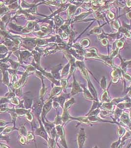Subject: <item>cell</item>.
<instances>
[{
	"label": "cell",
	"mask_w": 131,
	"mask_h": 148,
	"mask_svg": "<svg viewBox=\"0 0 131 148\" xmlns=\"http://www.w3.org/2000/svg\"><path fill=\"white\" fill-rule=\"evenodd\" d=\"M37 119L39 123L40 126L39 128L36 129L34 132V133L35 135L40 136L48 142L50 138L48 133H47V131L46 130L44 125H43V123L41 119Z\"/></svg>",
	"instance_id": "6da1fadb"
},
{
	"label": "cell",
	"mask_w": 131,
	"mask_h": 148,
	"mask_svg": "<svg viewBox=\"0 0 131 148\" xmlns=\"http://www.w3.org/2000/svg\"><path fill=\"white\" fill-rule=\"evenodd\" d=\"M56 128L58 137L60 139V143L64 148H68L65 138V133L64 128V125H56Z\"/></svg>",
	"instance_id": "7a4b0ae2"
},
{
	"label": "cell",
	"mask_w": 131,
	"mask_h": 148,
	"mask_svg": "<svg viewBox=\"0 0 131 148\" xmlns=\"http://www.w3.org/2000/svg\"><path fill=\"white\" fill-rule=\"evenodd\" d=\"M53 100L52 99H50L48 102H46L43 105L42 111V114L41 115V119L42 123L45 121V119H46V115L51 110L52 105H53Z\"/></svg>",
	"instance_id": "3957f363"
},
{
	"label": "cell",
	"mask_w": 131,
	"mask_h": 148,
	"mask_svg": "<svg viewBox=\"0 0 131 148\" xmlns=\"http://www.w3.org/2000/svg\"><path fill=\"white\" fill-rule=\"evenodd\" d=\"M86 138L84 128H81L77 136V142L79 148H82Z\"/></svg>",
	"instance_id": "277c9868"
},
{
	"label": "cell",
	"mask_w": 131,
	"mask_h": 148,
	"mask_svg": "<svg viewBox=\"0 0 131 148\" xmlns=\"http://www.w3.org/2000/svg\"><path fill=\"white\" fill-rule=\"evenodd\" d=\"M69 97V94H62L61 95L56 97L54 98V101H56L58 103L62 108L64 109V103H65V100Z\"/></svg>",
	"instance_id": "5b68a950"
},
{
	"label": "cell",
	"mask_w": 131,
	"mask_h": 148,
	"mask_svg": "<svg viewBox=\"0 0 131 148\" xmlns=\"http://www.w3.org/2000/svg\"><path fill=\"white\" fill-rule=\"evenodd\" d=\"M71 120H75L77 121H78L80 123L86 124V125H91V123L90 122V120H88L87 117H78V118H75L71 117H70Z\"/></svg>",
	"instance_id": "8992f818"
},
{
	"label": "cell",
	"mask_w": 131,
	"mask_h": 148,
	"mask_svg": "<svg viewBox=\"0 0 131 148\" xmlns=\"http://www.w3.org/2000/svg\"><path fill=\"white\" fill-rule=\"evenodd\" d=\"M80 92H82V90L81 88L79 86V84L78 83V82L76 81L75 80H74V82H73V87L71 94L72 95H74Z\"/></svg>",
	"instance_id": "52a82bcc"
},
{
	"label": "cell",
	"mask_w": 131,
	"mask_h": 148,
	"mask_svg": "<svg viewBox=\"0 0 131 148\" xmlns=\"http://www.w3.org/2000/svg\"><path fill=\"white\" fill-rule=\"evenodd\" d=\"M122 72L121 71V69H120V68H117L112 72L111 75L113 78H121L122 76Z\"/></svg>",
	"instance_id": "ba28073f"
},
{
	"label": "cell",
	"mask_w": 131,
	"mask_h": 148,
	"mask_svg": "<svg viewBox=\"0 0 131 148\" xmlns=\"http://www.w3.org/2000/svg\"><path fill=\"white\" fill-rule=\"evenodd\" d=\"M25 117L26 119V120H27L28 122H29L31 124V126H32V128H33V126H34V117L33 115L31 114L30 112V109L29 110L28 112L27 113V114L26 115Z\"/></svg>",
	"instance_id": "9c48e42d"
},
{
	"label": "cell",
	"mask_w": 131,
	"mask_h": 148,
	"mask_svg": "<svg viewBox=\"0 0 131 148\" xmlns=\"http://www.w3.org/2000/svg\"><path fill=\"white\" fill-rule=\"evenodd\" d=\"M71 115L69 114L68 111H65L64 110L63 114L61 115V118L63 121V125L65 124L67 121L70 120Z\"/></svg>",
	"instance_id": "30bf717a"
},
{
	"label": "cell",
	"mask_w": 131,
	"mask_h": 148,
	"mask_svg": "<svg viewBox=\"0 0 131 148\" xmlns=\"http://www.w3.org/2000/svg\"><path fill=\"white\" fill-rule=\"evenodd\" d=\"M113 105L111 102L109 103H104L102 104V106H101V108L109 111H112L113 109Z\"/></svg>",
	"instance_id": "8fae6325"
},
{
	"label": "cell",
	"mask_w": 131,
	"mask_h": 148,
	"mask_svg": "<svg viewBox=\"0 0 131 148\" xmlns=\"http://www.w3.org/2000/svg\"><path fill=\"white\" fill-rule=\"evenodd\" d=\"M18 128H16V127H7L4 128V130L1 133V134H3L4 135H7L9 134H10L12 131L15 130H18Z\"/></svg>",
	"instance_id": "7c38bea8"
},
{
	"label": "cell",
	"mask_w": 131,
	"mask_h": 148,
	"mask_svg": "<svg viewBox=\"0 0 131 148\" xmlns=\"http://www.w3.org/2000/svg\"><path fill=\"white\" fill-rule=\"evenodd\" d=\"M75 102V99L72 98L71 99H70L68 101L65 102L64 105V110L65 111H68V110L71 108V107L72 106L73 104H74Z\"/></svg>",
	"instance_id": "4fadbf2b"
},
{
	"label": "cell",
	"mask_w": 131,
	"mask_h": 148,
	"mask_svg": "<svg viewBox=\"0 0 131 148\" xmlns=\"http://www.w3.org/2000/svg\"><path fill=\"white\" fill-rule=\"evenodd\" d=\"M18 133L19 135L21 136H23V137L27 136V134H28V132L27 131V129H26L25 124L20 126V127L18 129Z\"/></svg>",
	"instance_id": "5bb4252c"
},
{
	"label": "cell",
	"mask_w": 131,
	"mask_h": 148,
	"mask_svg": "<svg viewBox=\"0 0 131 148\" xmlns=\"http://www.w3.org/2000/svg\"><path fill=\"white\" fill-rule=\"evenodd\" d=\"M24 102V106L26 109L30 110L33 103V100L32 99H25Z\"/></svg>",
	"instance_id": "9a60e30c"
},
{
	"label": "cell",
	"mask_w": 131,
	"mask_h": 148,
	"mask_svg": "<svg viewBox=\"0 0 131 148\" xmlns=\"http://www.w3.org/2000/svg\"><path fill=\"white\" fill-rule=\"evenodd\" d=\"M61 90H62L61 87H55L53 89V90H52L51 94L50 97L49 98V99H51V98L53 96H55V95H58L59 94H60L61 92Z\"/></svg>",
	"instance_id": "2e32d148"
},
{
	"label": "cell",
	"mask_w": 131,
	"mask_h": 148,
	"mask_svg": "<svg viewBox=\"0 0 131 148\" xmlns=\"http://www.w3.org/2000/svg\"><path fill=\"white\" fill-rule=\"evenodd\" d=\"M83 89H84V91H83V92H84V96H85V98L87 99L94 100V98L91 95V94L90 93V91H89L86 88H85V87H83Z\"/></svg>",
	"instance_id": "e0dca14e"
},
{
	"label": "cell",
	"mask_w": 131,
	"mask_h": 148,
	"mask_svg": "<svg viewBox=\"0 0 131 148\" xmlns=\"http://www.w3.org/2000/svg\"><path fill=\"white\" fill-rule=\"evenodd\" d=\"M121 119L124 123L127 124V125H129V124H130V119L129 118L128 115L127 114H123L121 117Z\"/></svg>",
	"instance_id": "ac0fdd59"
},
{
	"label": "cell",
	"mask_w": 131,
	"mask_h": 148,
	"mask_svg": "<svg viewBox=\"0 0 131 148\" xmlns=\"http://www.w3.org/2000/svg\"><path fill=\"white\" fill-rule=\"evenodd\" d=\"M53 123L56 126V125H63V121H62L61 116H59V115L57 114V116L55 119V121Z\"/></svg>",
	"instance_id": "d6986e66"
},
{
	"label": "cell",
	"mask_w": 131,
	"mask_h": 148,
	"mask_svg": "<svg viewBox=\"0 0 131 148\" xmlns=\"http://www.w3.org/2000/svg\"><path fill=\"white\" fill-rule=\"evenodd\" d=\"M101 100L102 101L106 102V103L110 102L108 91H105L103 93L101 96Z\"/></svg>",
	"instance_id": "ffe728a7"
},
{
	"label": "cell",
	"mask_w": 131,
	"mask_h": 148,
	"mask_svg": "<svg viewBox=\"0 0 131 148\" xmlns=\"http://www.w3.org/2000/svg\"><path fill=\"white\" fill-rule=\"evenodd\" d=\"M9 114L11 116V118L12 119V123L13 124V126L16 127L15 126L16 120L17 118L18 117V115L16 113H15V112H12V111H10V112H9Z\"/></svg>",
	"instance_id": "44dd1931"
},
{
	"label": "cell",
	"mask_w": 131,
	"mask_h": 148,
	"mask_svg": "<svg viewBox=\"0 0 131 148\" xmlns=\"http://www.w3.org/2000/svg\"><path fill=\"white\" fill-rule=\"evenodd\" d=\"M27 142H30L31 141H34L35 140V135L34 133L31 132H28L27 136H26Z\"/></svg>",
	"instance_id": "7402d4cb"
},
{
	"label": "cell",
	"mask_w": 131,
	"mask_h": 148,
	"mask_svg": "<svg viewBox=\"0 0 131 148\" xmlns=\"http://www.w3.org/2000/svg\"><path fill=\"white\" fill-rule=\"evenodd\" d=\"M56 139L49 138V141L48 142V146L49 148H55L56 144Z\"/></svg>",
	"instance_id": "603a6c76"
},
{
	"label": "cell",
	"mask_w": 131,
	"mask_h": 148,
	"mask_svg": "<svg viewBox=\"0 0 131 148\" xmlns=\"http://www.w3.org/2000/svg\"><path fill=\"white\" fill-rule=\"evenodd\" d=\"M10 99V103L12 104V105H15L17 106L20 104V101H19V99L17 97H13L11 98H9Z\"/></svg>",
	"instance_id": "cb8c5ba5"
},
{
	"label": "cell",
	"mask_w": 131,
	"mask_h": 148,
	"mask_svg": "<svg viewBox=\"0 0 131 148\" xmlns=\"http://www.w3.org/2000/svg\"><path fill=\"white\" fill-rule=\"evenodd\" d=\"M111 25L112 26V27L114 29L119 30V28H120L119 26V23L117 20H115L113 21H112L111 22Z\"/></svg>",
	"instance_id": "d4e9b609"
},
{
	"label": "cell",
	"mask_w": 131,
	"mask_h": 148,
	"mask_svg": "<svg viewBox=\"0 0 131 148\" xmlns=\"http://www.w3.org/2000/svg\"><path fill=\"white\" fill-rule=\"evenodd\" d=\"M92 34H100L101 33V27H96L90 32Z\"/></svg>",
	"instance_id": "484cf974"
},
{
	"label": "cell",
	"mask_w": 131,
	"mask_h": 148,
	"mask_svg": "<svg viewBox=\"0 0 131 148\" xmlns=\"http://www.w3.org/2000/svg\"><path fill=\"white\" fill-rule=\"evenodd\" d=\"M70 63H69L67 65H66L64 67V69H63L62 72V76L67 75V74H68V73L69 69V67H70Z\"/></svg>",
	"instance_id": "4316f807"
},
{
	"label": "cell",
	"mask_w": 131,
	"mask_h": 148,
	"mask_svg": "<svg viewBox=\"0 0 131 148\" xmlns=\"http://www.w3.org/2000/svg\"><path fill=\"white\" fill-rule=\"evenodd\" d=\"M113 113L112 112H111V111H107V110H104L102 111V112H101V115L102 116V117L103 118H105L106 116H108L111 115H112Z\"/></svg>",
	"instance_id": "83f0119b"
},
{
	"label": "cell",
	"mask_w": 131,
	"mask_h": 148,
	"mask_svg": "<svg viewBox=\"0 0 131 148\" xmlns=\"http://www.w3.org/2000/svg\"><path fill=\"white\" fill-rule=\"evenodd\" d=\"M101 86L104 90L106 89V78L105 77H103L101 81Z\"/></svg>",
	"instance_id": "f1b7e54d"
},
{
	"label": "cell",
	"mask_w": 131,
	"mask_h": 148,
	"mask_svg": "<svg viewBox=\"0 0 131 148\" xmlns=\"http://www.w3.org/2000/svg\"><path fill=\"white\" fill-rule=\"evenodd\" d=\"M119 49L117 48L116 50H113L112 52H111V54H110L109 56L111 57L112 58H113L116 57L118 54Z\"/></svg>",
	"instance_id": "f546056e"
},
{
	"label": "cell",
	"mask_w": 131,
	"mask_h": 148,
	"mask_svg": "<svg viewBox=\"0 0 131 148\" xmlns=\"http://www.w3.org/2000/svg\"><path fill=\"white\" fill-rule=\"evenodd\" d=\"M121 114H122V110L119 108H117L116 110V112H115V113H114L115 117H116V119H117L118 117H119L120 115H121Z\"/></svg>",
	"instance_id": "4dcf8cb0"
},
{
	"label": "cell",
	"mask_w": 131,
	"mask_h": 148,
	"mask_svg": "<svg viewBox=\"0 0 131 148\" xmlns=\"http://www.w3.org/2000/svg\"><path fill=\"white\" fill-rule=\"evenodd\" d=\"M19 142L22 145H26V143L28 142L27 139H26L25 137L23 136H21V137L19 139Z\"/></svg>",
	"instance_id": "1f68e13d"
},
{
	"label": "cell",
	"mask_w": 131,
	"mask_h": 148,
	"mask_svg": "<svg viewBox=\"0 0 131 148\" xmlns=\"http://www.w3.org/2000/svg\"><path fill=\"white\" fill-rule=\"evenodd\" d=\"M124 45V41H119L116 43V45L118 49L122 48Z\"/></svg>",
	"instance_id": "d6a6232c"
},
{
	"label": "cell",
	"mask_w": 131,
	"mask_h": 148,
	"mask_svg": "<svg viewBox=\"0 0 131 148\" xmlns=\"http://www.w3.org/2000/svg\"><path fill=\"white\" fill-rule=\"evenodd\" d=\"M124 132H125L124 129L123 128H122V127L120 126L119 127V129L118 130V135L120 137H121L123 135Z\"/></svg>",
	"instance_id": "836d02e7"
},
{
	"label": "cell",
	"mask_w": 131,
	"mask_h": 148,
	"mask_svg": "<svg viewBox=\"0 0 131 148\" xmlns=\"http://www.w3.org/2000/svg\"><path fill=\"white\" fill-rule=\"evenodd\" d=\"M10 123H8V122H7V121H4V120H1V125H0V127H4L5 126H6V125L8 124H10Z\"/></svg>",
	"instance_id": "e575fe53"
},
{
	"label": "cell",
	"mask_w": 131,
	"mask_h": 148,
	"mask_svg": "<svg viewBox=\"0 0 131 148\" xmlns=\"http://www.w3.org/2000/svg\"><path fill=\"white\" fill-rule=\"evenodd\" d=\"M120 140L117 142H114L111 145V148H117L119 145V144L120 143Z\"/></svg>",
	"instance_id": "d590c367"
},
{
	"label": "cell",
	"mask_w": 131,
	"mask_h": 148,
	"mask_svg": "<svg viewBox=\"0 0 131 148\" xmlns=\"http://www.w3.org/2000/svg\"><path fill=\"white\" fill-rule=\"evenodd\" d=\"M124 77L126 81L128 82H131V76L130 75H129L128 74H124Z\"/></svg>",
	"instance_id": "8d00e7d4"
},
{
	"label": "cell",
	"mask_w": 131,
	"mask_h": 148,
	"mask_svg": "<svg viewBox=\"0 0 131 148\" xmlns=\"http://www.w3.org/2000/svg\"><path fill=\"white\" fill-rule=\"evenodd\" d=\"M53 107L57 110V109H58V108L59 107L60 104L56 101H54L53 102Z\"/></svg>",
	"instance_id": "74e56055"
},
{
	"label": "cell",
	"mask_w": 131,
	"mask_h": 148,
	"mask_svg": "<svg viewBox=\"0 0 131 148\" xmlns=\"http://www.w3.org/2000/svg\"><path fill=\"white\" fill-rule=\"evenodd\" d=\"M101 43L104 46H107L108 45V41L107 39H104L102 40Z\"/></svg>",
	"instance_id": "f35d334b"
},
{
	"label": "cell",
	"mask_w": 131,
	"mask_h": 148,
	"mask_svg": "<svg viewBox=\"0 0 131 148\" xmlns=\"http://www.w3.org/2000/svg\"><path fill=\"white\" fill-rule=\"evenodd\" d=\"M108 16L110 19H112L114 17V14L111 12H109L108 13Z\"/></svg>",
	"instance_id": "ab89813d"
},
{
	"label": "cell",
	"mask_w": 131,
	"mask_h": 148,
	"mask_svg": "<svg viewBox=\"0 0 131 148\" xmlns=\"http://www.w3.org/2000/svg\"><path fill=\"white\" fill-rule=\"evenodd\" d=\"M4 138H1V139H4V140H9V137L8 136H7L6 135H4Z\"/></svg>",
	"instance_id": "60d3db41"
},
{
	"label": "cell",
	"mask_w": 131,
	"mask_h": 148,
	"mask_svg": "<svg viewBox=\"0 0 131 148\" xmlns=\"http://www.w3.org/2000/svg\"><path fill=\"white\" fill-rule=\"evenodd\" d=\"M119 78H113L112 80V82L114 83H116L119 81Z\"/></svg>",
	"instance_id": "b9f144b4"
},
{
	"label": "cell",
	"mask_w": 131,
	"mask_h": 148,
	"mask_svg": "<svg viewBox=\"0 0 131 148\" xmlns=\"http://www.w3.org/2000/svg\"><path fill=\"white\" fill-rule=\"evenodd\" d=\"M127 6L128 8H130L131 7V1H128L127 2Z\"/></svg>",
	"instance_id": "7bdbcfd3"
},
{
	"label": "cell",
	"mask_w": 131,
	"mask_h": 148,
	"mask_svg": "<svg viewBox=\"0 0 131 148\" xmlns=\"http://www.w3.org/2000/svg\"><path fill=\"white\" fill-rule=\"evenodd\" d=\"M1 146L2 148H9L7 146V145H6L3 144H1Z\"/></svg>",
	"instance_id": "ee69618b"
},
{
	"label": "cell",
	"mask_w": 131,
	"mask_h": 148,
	"mask_svg": "<svg viewBox=\"0 0 131 148\" xmlns=\"http://www.w3.org/2000/svg\"><path fill=\"white\" fill-rule=\"evenodd\" d=\"M127 17L129 19H131V12H130L127 14Z\"/></svg>",
	"instance_id": "f6af8a7d"
},
{
	"label": "cell",
	"mask_w": 131,
	"mask_h": 148,
	"mask_svg": "<svg viewBox=\"0 0 131 148\" xmlns=\"http://www.w3.org/2000/svg\"><path fill=\"white\" fill-rule=\"evenodd\" d=\"M73 7H74V6H73V7H70V8H70L71 10H72V9L73 8ZM72 13H73V12H72V11L71 10V13H70L69 14L71 15V14H72Z\"/></svg>",
	"instance_id": "bcb514c9"
},
{
	"label": "cell",
	"mask_w": 131,
	"mask_h": 148,
	"mask_svg": "<svg viewBox=\"0 0 131 148\" xmlns=\"http://www.w3.org/2000/svg\"><path fill=\"white\" fill-rule=\"evenodd\" d=\"M128 95H129V96H130V97H131V90L129 92V93H128Z\"/></svg>",
	"instance_id": "7dc6e473"
},
{
	"label": "cell",
	"mask_w": 131,
	"mask_h": 148,
	"mask_svg": "<svg viewBox=\"0 0 131 148\" xmlns=\"http://www.w3.org/2000/svg\"><path fill=\"white\" fill-rule=\"evenodd\" d=\"M93 148H98L97 146H95L94 147H93Z\"/></svg>",
	"instance_id": "c3c4849f"
},
{
	"label": "cell",
	"mask_w": 131,
	"mask_h": 148,
	"mask_svg": "<svg viewBox=\"0 0 131 148\" xmlns=\"http://www.w3.org/2000/svg\"><path fill=\"white\" fill-rule=\"evenodd\" d=\"M130 87L131 88V86H130Z\"/></svg>",
	"instance_id": "681fc988"
},
{
	"label": "cell",
	"mask_w": 131,
	"mask_h": 148,
	"mask_svg": "<svg viewBox=\"0 0 131 148\" xmlns=\"http://www.w3.org/2000/svg\"></svg>",
	"instance_id": "f907efd6"
}]
</instances>
